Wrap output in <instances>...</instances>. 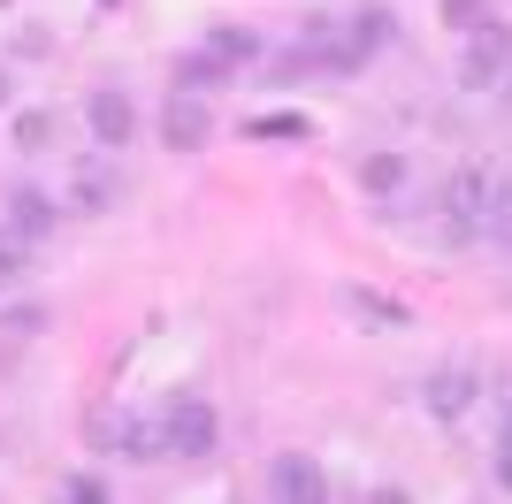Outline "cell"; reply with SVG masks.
<instances>
[{
    "label": "cell",
    "instance_id": "9c48e42d",
    "mask_svg": "<svg viewBox=\"0 0 512 504\" xmlns=\"http://www.w3.org/2000/svg\"><path fill=\"white\" fill-rule=\"evenodd\" d=\"M107 207H115V168H107V153H92L69 168V214H107Z\"/></svg>",
    "mask_w": 512,
    "mask_h": 504
},
{
    "label": "cell",
    "instance_id": "5b68a950",
    "mask_svg": "<svg viewBox=\"0 0 512 504\" xmlns=\"http://www.w3.org/2000/svg\"><path fill=\"white\" fill-rule=\"evenodd\" d=\"M92 436H100L115 459H161V451H169V443H161V428H153V420H138V413H100V420H92Z\"/></svg>",
    "mask_w": 512,
    "mask_h": 504
},
{
    "label": "cell",
    "instance_id": "ffe728a7",
    "mask_svg": "<svg viewBox=\"0 0 512 504\" xmlns=\"http://www.w3.org/2000/svg\"><path fill=\"white\" fill-rule=\"evenodd\" d=\"M62 504H107V497H100V482H85V474H77V482H62Z\"/></svg>",
    "mask_w": 512,
    "mask_h": 504
},
{
    "label": "cell",
    "instance_id": "8fae6325",
    "mask_svg": "<svg viewBox=\"0 0 512 504\" xmlns=\"http://www.w3.org/2000/svg\"><path fill=\"white\" fill-rule=\"evenodd\" d=\"M8 230L16 237H46L54 230V199H46V191H16V199H8Z\"/></svg>",
    "mask_w": 512,
    "mask_h": 504
},
{
    "label": "cell",
    "instance_id": "d6986e66",
    "mask_svg": "<svg viewBox=\"0 0 512 504\" xmlns=\"http://www.w3.org/2000/svg\"><path fill=\"white\" fill-rule=\"evenodd\" d=\"M444 16L459 23V31H482V23H490V16H482V0H444Z\"/></svg>",
    "mask_w": 512,
    "mask_h": 504
},
{
    "label": "cell",
    "instance_id": "3957f363",
    "mask_svg": "<svg viewBox=\"0 0 512 504\" xmlns=\"http://www.w3.org/2000/svg\"><path fill=\"white\" fill-rule=\"evenodd\" d=\"M161 443H169L176 459H207L214 443H222V420H214L207 398H176L169 413H161Z\"/></svg>",
    "mask_w": 512,
    "mask_h": 504
},
{
    "label": "cell",
    "instance_id": "ba28073f",
    "mask_svg": "<svg viewBox=\"0 0 512 504\" xmlns=\"http://www.w3.org/2000/svg\"><path fill=\"white\" fill-rule=\"evenodd\" d=\"M474 398H482V382H474L467 367H436V375H421V405H428L436 420H459Z\"/></svg>",
    "mask_w": 512,
    "mask_h": 504
},
{
    "label": "cell",
    "instance_id": "7402d4cb",
    "mask_svg": "<svg viewBox=\"0 0 512 504\" xmlns=\"http://www.w3.org/2000/svg\"><path fill=\"white\" fill-rule=\"evenodd\" d=\"M8 329L31 336V329H46V314H39V306H16V314H8Z\"/></svg>",
    "mask_w": 512,
    "mask_h": 504
},
{
    "label": "cell",
    "instance_id": "8992f818",
    "mask_svg": "<svg viewBox=\"0 0 512 504\" xmlns=\"http://www.w3.org/2000/svg\"><path fill=\"white\" fill-rule=\"evenodd\" d=\"M161 138H169L176 153H199V146L214 138L207 100H199V92H169V107H161Z\"/></svg>",
    "mask_w": 512,
    "mask_h": 504
},
{
    "label": "cell",
    "instance_id": "277c9868",
    "mask_svg": "<svg viewBox=\"0 0 512 504\" xmlns=\"http://www.w3.org/2000/svg\"><path fill=\"white\" fill-rule=\"evenodd\" d=\"M268 497L276 504H329V474H321L306 451H283V459L268 466Z\"/></svg>",
    "mask_w": 512,
    "mask_h": 504
},
{
    "label": "cell",
    "instance_id": "52a82bcc",
    "mask_svg": "<svg viewBox=\"0 0 512 504\" xmlns=\"http://www.w3.org/2000/svg\"><path fill=\"white\" fill-rule=\"evenodd\" d=\"M85 123H92V146L115 153V146H130L138 107H130V92H92V100H85Z\"/></svg>",
    "mask_w": 512,
    "mask_h": 504
},
{
    "label": "cell",
    "instance_id": "2e32d148",
    "mask_svg": "<svg viewBox=\"0 0 512 504\" xmlns=\"http://www.w3.org/2000/svg\"><path fill=\"white\" fill-rule=\"evenodd\" d=\"M253 138H306V115H253Z\"/></svg>",
    "mask_w": 512,
    "mask_h": 504
},
{
    "label": "cell",
    "instance_id": "9a60e30c",
    "mask_svg": "<svg viewBox=\"0 0 512 504\" xmlns=\"http://www.w3.org/2000/svg\"><path fill=\"white\" fill-rule=\"evenodd\" d=\"M207 54H222V62H253V54H260V39H253V31H214V39H207Z\"/></svg>",
    "mask_w": 512,
    "mask_h": 504
},
{
    "label": "cell",
    "instance_id": "4fadbf2b",
    "mask_svg": "<svg viewBox=\"0 0 512 504\" xmlns=\"http://www.w3.org/2000/svg\"><path fill=\"white\" fill-rule=\"evenodd\" d=\"M16 146L23 153H46V146H54V107H23V115H16Z\"/></svg>",
    "mask_w": 512,
    "mask_h": 504
},
{
    "label": "cell",
    "instance_id": "44dd1931",
    "mask_svg": "<svg viewBox=\"0 0 512 504\" xmlns=\"http://www.w3.org/2000/svg\"><path fill=\"white\" fill-rule=\"evenodd\" d=\"M16 275H23V260H16V237H0V291H8Z\"/></svg>",
    "mask_w": 512,
    "mask_h": 504
},
{
    "label": "cell",
    "instance_id": "30bf717a",
    "mask_svg": "<svg viewBox=\"0 0 512 504\" xmlns=\"http://www.w3.org/2000/svg\"><path fill=\"white\" fill-rule=\"evenodd\" d=\"M337 306L352 321H360V329H413V314L406 306H398V298H383V291H367V283H344L337 291Z\"/></svg>",
    "mask_w": 512,
    "mask_h": 504
},
{
    "label": "cell",
    "instance_id": "ac0fdd59",
    "mask_svg": "<svg viewBox=\"0 0 512 504\" xmlns=\"http://www.w3.org/2000/svg\"><path fill=\"white\" fill-rule=\"evenodd\" d=\"M497 482L512 489V405L497 413Z\"/></svg>",
    "mask_w": 512,
    "mask_h": 504
},
{
    "label": "cell",
    "instance_id": "d4e9b609",
    "mask_svg": "<svg viewBox=\"0 0 512 504\" xmlns=\"http://www.w3.org/2000/svg\"><path fill=\"white\" fill-rule=\"evenodd\" d=\"M505 382H512V375H505ZM505 405H512V390H505Z\"/></svg>",
    "mask_w": 512,
    "mask_h": 504
},
{
    "label": "cell",
    "instance_id": "e0dca14e",
    "mask_svg": "<svg viewBox=\"0 0 512 504\" xmlns=\"http://www.w3.org/2000/svg\"><path fill=\"white\" fill-rule=\"evenodd\" d=\"M490 237L512 245V176H497V207H490Z\"/></svg>",
    "mask_w": 512,
    "mask_h": 504
},
{
    "label": "cell",
    "instance_id": "5bb4252c",
    "mask_svg": "<svg viewBox=\"0 0 512 504\" xmlns=\"http://www.w3.org/2000/svg\"><path fill=\"white\" fill-rule=\"evenodd\" d=\"M360 184L367 191H398V184H406V161H398V153H367V161H360Z\"/></svg>",
    "mask_w": 512,
    "mask_h": 504
},
{
    "label": "cell",
    "instance_id": "cb8c5ba5",
    "mask_svg": "<svg viewBox=\"0 0 512 504\" xmlns=\"http://www.w3.org/2000/svg\"><path fill=\"white\" fill-rule=\"evenodd\" d=\"M0 107H8V77H0Z\"/></svg>",
    "mask_w": 512,
    "mask_h": 504
},
{
    "label": "cell",
    "instance_id": "7a4b0ae2",
    "mask_svg": "<svg viewBox=\"0 0 512 504\" xmlns=\"http://www.w3.org/2000/svg\"><path fill=\"white\" fill-rule=\"evenodd\" d=\"M505 77H512V23H482V31H467L459 84H467V92H497Z\"/></svg>",
    "mask_w": 512,
    "mask_h": 504
},
{
    "label": "cell",
    "instance_id": "603a6c76",
    "mask_svg": "<svg viewBox=\"0 0 512 504\" xmlns=\"http://www.w3.org/2000/svg\"><path fill=\"white\" fill-rule=\"evenodd\" d=\"M367 504H413V497H406V489H375Z\"/></svg>",
    "mask_w": 512,
    "mask_h": 504
},
{
    "label": "cell",
    "instance_id": "7c38bea8",
    "mask_svg": "<svg viewBox=\"0 0 512 504\" xmlns=\"http://www.w3.org/2000/svg\"><path fill=\"white\" fill-rule=\"evenodd\" d=\"M222 54H184V62H176V92H207V84H222Z\"/></svg>",
    "mask_w": 512,
    "mask_h": 504
},
{
    "label": "cell",
    "instance_id": "6da1fadb",
    "mask_svg": "<svg viewBox=\"0 0 512 504\" xmlns=\"http://www.w3.org/2000/svg\"><path fill=\"white\" fill-rule=\"evenodd\" d=\"M436 237H444V245H467V237H482L490 230V207H497V176L490 168H459V176H451L444 184V199H436Z\"/></svg>",
    "mask_w": 512,
    "mask_h": 504
}]
</instances>
